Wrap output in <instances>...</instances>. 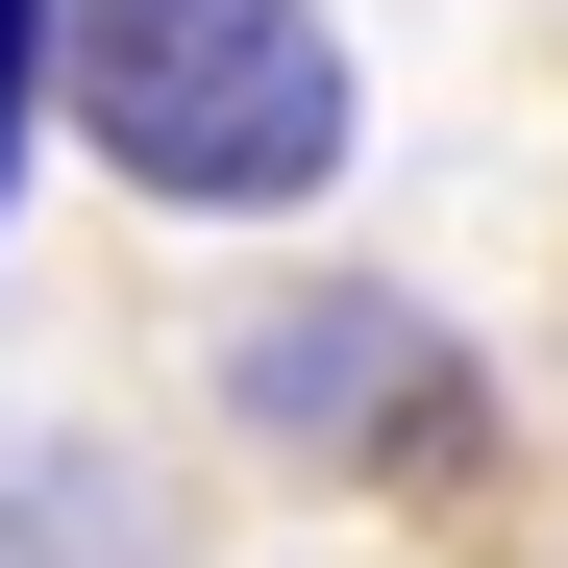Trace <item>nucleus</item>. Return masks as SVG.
<instances>
[{
  "instance_id": "obj_1",
  "label": "nucleus",
  "mask_w": 568,
  "mask_h": 568,
  "mask_svg": "<svg viewBox=\"0 0 568 568\" xmlns=\"http://www.w3.org/2000/svg\"><path fill=\"white\" fill-rule=\"evenodd\" d=\"M50 100L124 199L272 223V199L346 173V26L322 0H50Z\"/></svg>"
},
{
  "instance_id": "obj_2",
  "label": "nucleus",
  "mask_w": 568,
  "mask_h": 568,
  "mask_svg": "<svg viewBox=\"0 0 568 568\" xmlns=\"http://www.w3.org/2000/svg\"><path fill=\"white\" fill-rule=\"evenodd\" d=\"M223 396L272 420V445H322V469H469V346L420 322V297H247V346H223Z\"/></svg>"
},
{
  "instance_id": "obj_3",
  "label": "nucleus",
  "mask_w": 568,
  "mask_h": 568,
  "mask_svg": "<svg viewBox=\"0 0 568 568\" xmlns=\"http://www.w3.org/2000/svg\"><path fill=\"white\" fill-rule=\"evenodd\" d=\"M0 173H26V50H0Z\"/></svg>"
},
{
  "instance_id": "obj_4",
  "label": "nucleus",
  "mask_w": 568,
  "mask_h": 568,
  "mask_svg": "<svg viewBox=\"0 0 568 568\" xmlns=\"http://www.w3.org/2000/svg\"><path fill=\"white\" fill-rule=\"evenodd\" d=\"M0 50H50V0H0Z\"/></svg>"
}]
</instances>
